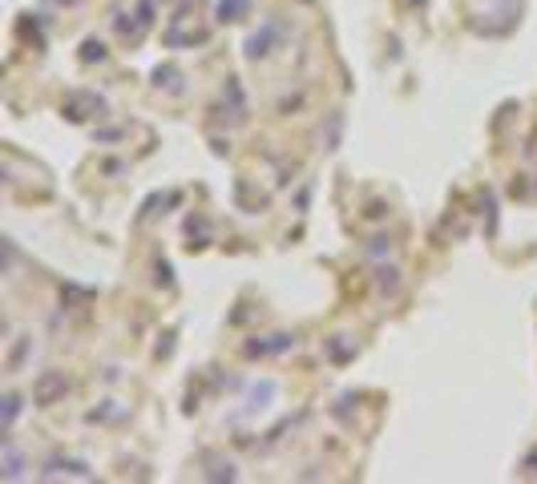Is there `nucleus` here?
Returning a JSON list of instances; mask_svg holds the SVG:
<instances>
[{"label":"nucleus","instance_id":"obj_1","mask_svg":"<svg viewBox=\"0 0 537 484\" xmlns=\"http://www.w3.org/2000/svg\"><path fill=\"white\" fill-rule=\"evenodd\" d=\"M65 392V375H57V372H49L45 380L37 384V404H53V399Z\"/></svg>","mask_w":537,"mask_h":484},{"label":"nucleus","instance_id":"obj_2","mask_svg":"<svg viewBox=\"0 0 537 484\" xmlns=\"http://www.w3.org/2000/svg\"><path fill=\"white\" fill-rule=\"evenodd\" d=\"M16 412H21V399L9 396V399H4V424H13V420H16Z\"/></svg>","mask_w":537,"mask_h":484}]
</instances>
